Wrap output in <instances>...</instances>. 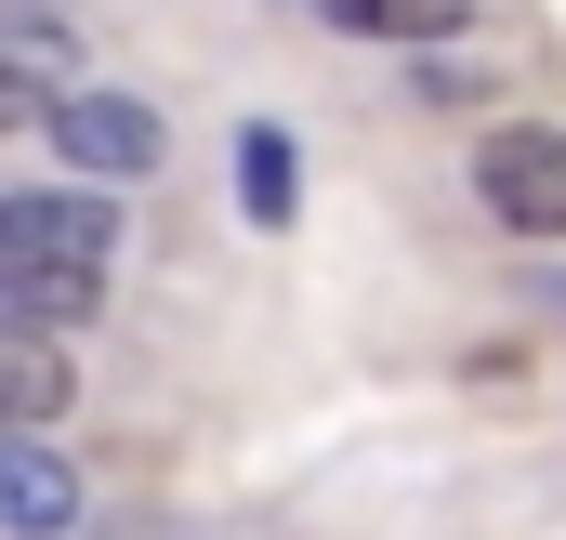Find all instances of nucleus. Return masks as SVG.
<instances>
[{"mask_svg": "<svg viewBox=\"0 0 566 540\" xmlns=\"http://www.w3.org/2000/svg\"><path fill=\"white\" fill-rule=\"evenodd\" d=\"M27 133H53V158H66L80 185H133V172H158V145H171L145 93H40Z\"/></svg>", "mask_w": 566, "mask_h": 540, "instance_id": "nucleus-2", "label": "nucleus"}, {"mask_svg": "<svg viewBox=\"0 0 566 540\" xmlns=\"http://www.w3.org/2000/svg\"><path fill=\"white\" fill-rule=\"evenodd\" d=\"M80 528V461L27 422H0V540H66Z\"/></svg>", "mask_w": 566, "mask_h": 540, "instance_id": "nucleus-4", "label": "nucleus"}, {"mask_svg": "<svg viewBox=\"0 0 566 540\" xmlns=\"http://www.w3.org/2000/svg\"><path fill=\"white\" fill-rule=\"evenodd\" d=\"M80 408V370H66V343L53 330H27V316H0V422H66Z\"/></svg>", "mask_w": 566, "mask_h": 540, "instance_id": "nucleus-5", "label": "nucleus"}, {"mask_svg": "<svg viewBox=\"0 0 566 540\" xmlns=\"http://www.w3.org/2000/svg\"><path fill=\"white\" fill-rule=\"evenodd\" d=\"M0 66L66 80V66H80V13H66V0H13V13H0Z\"/></svg>", "mask_w": 566, "mask_h": 540, "instance_id": "nucleus-8", "label": "nucleus"}, {"mask_svg": "<svg viewBox=\"0 0 566 540\" xmlns=\"http://www.w3.org/2000/svg\"><path fill=\"white\" fill-rule=\"evenodd\" d=\"M27 120H40V80H27V66H0V133H27Z\"/></svg>", "mask_w": 566, "mask_h": 540, "instance_id": "nucleus-9", "label": "nucleus"}, {"mask_svg": "<svg viewBox=\"0 0 566 540\" xmlns=\"http://www.w3.org/2000/svg\"><path fill=\"white\" fill-rule=\"evenodd\" d=\"M106 264H119V198L106 185H13L0 198V316L66 343L80 316H106Z\"/></svg>", "mask_w": 566, "mask_h": 540, "instance_id": "nucleus-1", "label": "nucleus"}, {"mask_svg": "<svg viewBox=\"0 0 566 540\" xmlns=\"http://www.w3.org/2000/svg\"><path fill=\"white\" fill-rule=\"evenodd\" d=\"M474 198L514 238H566V133L554 120H501V133L474 145Z\"/></svg>", "mask_w": 566, "mask_h": 540, "instance_id": "nucleus-3", "label": "nucleus"}, {"mask_svg": "<svg viewBox=\"0 0 566 540\" xmlns=\"http://www.w3.org/2000/svg\"><path fill=\"white\" fill-rule=\"evenodd\" d=\"M316 27H343V40H461L474 0H316Z\"/></svg>", "mask_w": 566, "mask_h": 540, "instance_id": "nucleus-6", "label": "nucleus"}, {"mask_svg": "<svg viewBox=\"0 0 566 540\" xmlns=\"http://www.w3.org/2000/svg\"><path fill=\"white\" fill-rule=\"evenodd\" d=\"M238 211H251V225H290V211H303V158H290L277 120L238 133Z\"/></svg>", "mask_w": 566, "mask_h": 540, "instance_id": "nucleus-7", "label": "nucleus"}]
</instances>
